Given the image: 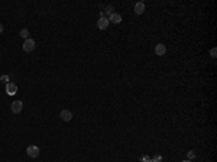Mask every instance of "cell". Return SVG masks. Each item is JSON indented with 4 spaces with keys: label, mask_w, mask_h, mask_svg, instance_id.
<instances>
[{
    "label": "cell",
    "mask_w": 217,
    "mask_h": 162,
    "mask_svg": "<svg viewBox=\"0 0 217 162\" xmlns=\"http://www.w3.org/2000/svg\"><path fill=\"white\" fill-rule=\"evenodd\" d=\"M0 81L5 83V84H9V75H2V77H0Z\"/></svg>",
    "instance_id": "obj_12"
},
{
    "label": "cell",
    "mask_w": 217,
    "mask_h": 162,
    "mask_svg": "<svg viewBox=\"0 0 217 162\" xmlns=\"http://www.w3.org/2000/svg\"><path fill=\"white\" fill-rule=\"evenodd\" d=\"M59 116H61V119H62L64 122H70L72 119V113L70 110H62L59 113Z\"/></svg>",
    "instance_id": "obj_8"
},
{
    "label": "cell",
    "mask_w": 217,
    "mask_h": 162,
    "mask_svg": "<svg viewBox=\"0 0 217 162\" xmlns=\"http://www.w3.org/2000/svg\"><path fill=\"white\" fill-rule=\"evenodd\" d=\"M26 154L29 158H38L41 154V150L38 146H35V145H31V146H28L26 148Z\"/></svg>",
    "instance_id": "obj_1"
},
{
    "label": "cell",
    "mask_w": 217,
    "mask_h": 162,
    "mask_svg": "<svg viewBox=\"0 0 217 162\" xmlns=\"http://www.w3.org/2000/svg\"><path fill=\"white\" fill-rule=\"evenodd\" d=\"M210 57H211V58H216V57H217V49H216V48H211Z\"/></svg>",
    "instance_id": "obj_15"
},
{
    "label": "cell",
    "mask_w": 217,
    "mask_h": 162,
    "mask_svg": "<svg viewBox=\"0 0 217 162\" xmlns=\"http://www.w3.org/2000/svg\"><path fill=\"white\" fill-rule=\"evenodd\" d=\"M6 93L9 94V96H15V94L18 93V85L13 84V83L6 84Z\"/></svg>",
    "instance_id": "obj_5"
},
{
    "label": "cell",
    "mask_w": 217,
    "mask_h": 162,
    "mask_svg": "<svg viewBox=\"0 0 217 162\" xmlns=\"http://www.w3.org/2000/svg\"><path fill=\"white\" fill-rule=\"evenodd\" d=\"M109 22H110V23H116V25H117V23H120V22H122V15H119V13H112V15H110V16H109Z\"/></svg>",
    "instance_id": "obj_6"
},
{
    "label": "cell",
    "mask_w": 217,
    "mask_h": 162,
    "mask_svg": "<svg viewBox=\"0 0 217 162\" xmlns=\"http://www.w3.org/2000/svg\"><path fill=\"white\" fill-rule=\"evenodd\" d=\"M3 29H5V28H3V25H2V23H0V33L3 32Z\"/></svg>",
    "instance_id": "obj_17"
},
{
    "label": "cell",
    "mask_w": 217,
    "mask_h": 162,
    "mask_svg": "<svg viewBox=\"0 0 217 162\" xmlns=\"http://www.w3.org/2000/svg\"><path fill=\"white\" fill-rule=\"evenodd\" d=\"M104 13H107L109 16H110L112 13H114V9H113V6H106V7H104Z\"/></svg>",
    "instance_id": "obj_11"
},
{
    "label": "cell",
    "mask_w": 217,
    "mask_h": 162,
    "mask_svg": "<svg viewBox=\"0 0 217 162\" xmlns=\"http://www.w3.org/2000/svg\"><path fill=\"white\" fill-rule=\"evenodd\" d=\"M145 12V3L143 2H138L136 5H135V13L136 15H142Z\"/></svg>",
    "instance_id": "obj_9"
},
{
    "label": "cell",
    "mask_w": 217,
    "mask_h": 162,
    "mask_svg": "<svg viewBox=\"0 0 217 162\" xmlns=\"http://www.w3.org/2000/svg\"><path fill=\"white\" fill-rule=\"evenodd\" d=\"M109 18H106V16H103V18H100L99 22H97V26H99V29H101V31H104V29H107V26H109Z\"/></svg>",
    "instance_id": "obj_4"
},
{
    "label": "cell",
    "mask_w": 217,
    "mask_h": 162,
    "mask_svg": "<svg viewBox=\"0 0 217 162\" xmlns=\"http://www.w3.org/2000/svg\"><path fill=\"white\" fill-rule=\"evenodd\" d=\"M165 52H166V46H165L164 44H158V45L155 46V54H156L158 57L165 55Z\"/></svg>",
    "instance_id": "obj_7"
},
{
    "label": "cell",
    "mask_w": 217,
    "mask_h": 162,
    "mask_svg": "<svg viewBox=\"0 0 217 162\" xmlns=\"http://www.w3.org/2000/svg\"><path fill=\"white\" fill-rule=\"evenodd\" d=\"M140 162H152V159H151V156L143 155L142 158H140Z\"/></svg>",
    "instance_id": "obj_14"
},
{
    "label": "cell",
    "mask_w": 217,
    "mask_h": 162,
    "mask_svg": "<svg viewBox=\"0 0 217 162\" xmlns=\"http://www.w3.org/2000/svg\"><path fill=\"white\" fill-rule=\"evenodd\" d=\"M35 49V41L33 39H26L25 42H23V51L25 52H32Z\"/></svg>",
    "instance_id": "obj_2"
},
{
    "label": "cell",
    "mask_w": 217,
    "mask_h": 162,
    "mask_svg": "<svg viewBox=\"0 0 217 162\" xmlns=\"http://www.w3.org/2000/svg\"><path fill=\"white\" fill-rule=\"evenodd\" d=\"M187 155H188V161H191V159H194V158H196V152H194V150H188V154H187Z\"/></svg>",
    "instance_id": "obj_13"
},
{
    "label": "cell",
    "mask_w": 217,
    "mask_h": 162,
    "mask_svg": "<svg viewBox=\"0 0 217 162\" xmlns=\"http://www.w3.org/2000/svg\"><path fill=\"white\" fill-rule=\"evenodd\" d=\"M20 36L25 39V41L29 39V31H28V29H22V31H20Z\"/></svg>",
    "instance_id": "obj_10"
},
{
    "label": "cell",
    "mask_w": 217,
    "mask_h": 162,
    "mask_svg": "<svg viewBox=\"0 0 217 162\" xmlns=\"http://www.w3.org/2000/svg\"><path fill=\"white\" fill-rule=\"evenodd\" d=\"M161 161H162V156L161 155H155L152 158V162H161Z\"/></svg>",
    "instance_id": "obj_16"
},
{
    "label": "cell",
    "mask_w": 217,
    "mask_h": 162,
    "mask_svg": "<svg viewBox=\"0 0 217 162\" xmlns=\"http://www.w3.org/2000/svg\"><path fill=\"white\" fill-rule=\"evenodd\" d=\"M181 162H191V161H181Z\"/></svg>",
    "instance_id": "obj_18"
},
{
    "label": "cell",
    "mask_w": 217,
    "mask_h": 162,
    "mask_svg": "<svg viewBox=\"0 0 217 162\" xmlns=\"http://www.w3.org/2000/svg\"><path fill=\"white\" fill-rule=\"evenodd\" d=\"M12 113H15V114H18V113H20L22 111V109H23V103L22 101H19V100H16V101H13L12 103Z\"/></svg>",
    "instance_id": "obj_3"
}]
</instances>
